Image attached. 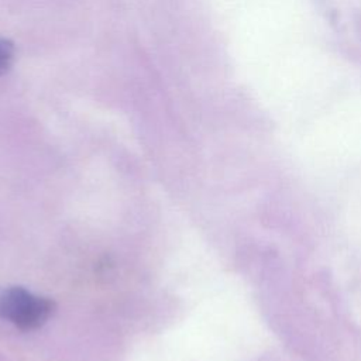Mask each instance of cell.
<instances>
[{
    "mask_svg": "<svg viewBox=\"0 0 361 361\" xmlns=\"http://www.w3.org/2000/svg\"><path fill=\"white\" fill-rule=\"evenodd\" d=\"M51 309L49 300L23 288H8L0 293V316L23 330L41 326Z\"/></svg>",
    "mask_w": 361,
    "mask_h": 361,
    "instance_id": "cell-1",
    "label": "cell"
},
{
    "mask_svg": "<svg viewBox=\"0 0 361 361\" xmlns=\"http://www.w3.org/2000/svg\"><path fill=\"white\" fill-rule=\"evenodd\" d=\"M13 58H14L13 44L8 39L0 37V75L8 71V68L11 66Z\"/></svg>",
    "mask_w": 361,
    "mask_h": 361,
    "instance_id": "cell-2",
    "label": "cell"
}]
</instances>
